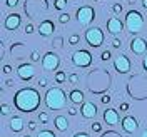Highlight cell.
<instances>
[{"label":"cell","mask_w":147,"mask_h":137,"mask_svg":"<svg viewBox=\"0 0 147 137\" xmlns=\"http://www.w3.org/2000/svg\"><path fill=\"white\" fill-rule=\"evenodd\" d=\"M13 105L20 112H34L40 107V94L34 87H24L13 95Z\"/></svg>","instance_id":"6da1fadb"},{"label":"cell","mask_w":147,"mask_h":137,"mask_svg":"<svg viewBox=\"0 0 147 137\" xmlns=\"http://www.w3.org/2000/svg\"><path fill=\"white\" fill-rule=\"evenodd\" d=\"M45 105L50 110H60L67 105V95L60 87H50L45 92Z\"/></svg>","instance_id":"7a4b0ae2"},{"label":"cell","mask_w":147,"mask_h":137,"mask_svg":"<svg viewBox=\"0 0 147 137\" xmlns=\"http://www.w3.org/2000/svg\"><path fill=\"white\" fill-rule=\"evenodd\" d=\"M125 25L127 30L130 34H139L142 28H144V17L139 10H129L127 15H125Z\"/></svg>","instance_id":"3957f363"},{"label":"cell","mask_w":147,"mask_h":137,"mask_svg":"<svg viewBox=\"0 0 147 137\" xmlns=\"http://www.w3.org/2000/svg\"><path fill=\"white\" fill-rule=\"evenodd\" d=\"M85 40H87V44L90 47H94V49L100 47L102 44H104V40H105L102 28H99V27L87 28V30H85Z\"/></svg>","instance_id":"277c9868"},{"label":"cell","mask_w":147,"mask_h":137,"mask_svg":"<svg viewBox=\"0 0 147 137\" xmlns=\"http://www.w3.org/2000/svg\"><path fill=\"white\" fill-rule=\"evenodd\" d=\"M75 17H77V22L80 25H89L92 20L95 18V10L92 9V7H89V5H84L80 9H77Z\"/></svg>","instance_id":"5b68a950"},{"label":"cell","mask_w":147,"mask_h":137,"mask_svg":"<svg viewBox=\"0 0 147 137\" xmlns=\"http://www.w3.org/2000/svg\"><path fill=\"white\" fill-rule=\"evenodd\" d=\"M72 64L75 67H80V69H85L92 64V54L87 52V50H77L75 54L72 55Z\"/></svg>","instance_id":"8992f818"},{"label":"cell","mask_w":147,"mask_h":137,"mask_svg":"<svg viewBox=\"0 0 147 137\" xmlns=\"http://www.w3.org/2000/svg\"><path fill=\"white\" fill-rule=\"evenodd\" d=\"M59 65H60V57L55 54V52H47L42 57V67H44V70H47V72H52V70L57 72Z\"/></svg>","instance_id":"52a82bcc"},{"label":"cell","mask_w":147,"mask_h":137,"mask_svg":"<svg viewBox=\"0 0 147 137\" xmlns=\"http://www.w3.org/2000/svg\"><path fill=\"white\" fill-rule=\"evenodd\" d=\"M130 67H132V64H130V60H129L127 55H117L115 59H114V69L117 70L119 74H127L130 72Z\"/></svg>","instance_id":"ba28073f"},{"label":"cell","mask_w":147,"mask_h":137,"mask_svg":"<svg viewBox=\"0 0 147 137\" xmlns=\"http://www.w3.org/2000/svg\"><path fill=\"white\" fill-rule=\"evenodd\" d=\"M17 74L24 82H30L35 77V69H34L32 64H20L17 69Z\"/></svg>","instance_id":"9c48e42d"},{"label":"cell","mask_w":147,"mask_h":137,"mask_svg":"<svg viewBox=\"0 0 147 137\" xmlns=\"http://www.w3.org/2000/svg\"><path fill=\"white\" fill-rule=\"evenodd\" d=\"M120 126H122V130L124 132H127V134H134L136 130L139 129V122L136 117H132V115H125L122 122H120Z\"/></svg>","instance_id":"30bf717a"},{"label":"cell","mask_w":147,"mask_h":137,"mask_svg":"<svg viewBox=\"0 0 147 137\" xmlns=\"http://www.w3.org/2000/svg\"><path fill=\"white\" fill-rule=\"evenodd\" d=\"M130 50H132L134 54H137V55H142L147 50V40L142 38V37L132 38V42H130Z\"/></svg>","instance_id":"8fae6325"},{"label":"cell","mask_w":147,"mask_h":137,"mask_svg":"<svg viewBox=\"0 0 147 137\" xmlns=\"http://www.w3.org/2000/svg\"><path fill=\"white\" fill-rule=\"evenodd\" d=\"M104 122H105L107 126H115V124L122 122V120H120V115H119V110L109 107V109L104 112Z\"/></svg>","instance_id":"7c38bea8"},{"label":"cell","mask_w":147,"mask_h":137,"mask_svg":"<svg viewBox=\"0 0 147 137\" xmlns=\"http://www.w3.org/2000/svg\"><path fill=\"white\" fill-rule=\"evenodd\" d=\"M80 114L84 119H94L97 115V105L94 102H84L80 107Z\"/></svg>","instance_id":"4fadbf2b"},{"label":"cell","mask_w":147,"mask_h":137,"mask_svg":"<svg viewBox=\"0 0 147 137\" xmlns=\"http://www.w3.org/2000/svg\"><path fill=\"white\" fill-rule=\"evenodd\" d=\"M22 24V15L20 13H10L5 18V28L7 30H17Z\"/></svg>","instance_id":"5bb4252c"},{"label":"cell","mask_w":147,"mask_h":137,"mask_svg":"<svg viewBox=\"0 0 147 137\" xmlns=\"http://www.w3.org/2000/svg\"><path fill=\"white\" fill-rule=\"evenodd\" d=\"M107 30H109L112 35H119L120 32L124 30V24L117 17H110L107 20Z\"/></svg>","instance_id":"9a60e30c"},{"label":"cell","mask_w":147,"mask_h":137,"mask_svg":"<svg viewBox=\"0 0 147 137\" xmlns=\"http://www.w3.org/2000/svg\"><path fill=\"white\" fill-rule=\"evenodd\" d=\"M55 30V24L52 22V20H42L40 22V25H38V34L42 37H50L52 34H54Z\"/></svg>","instance_id":"2e32d148"},{"label":"cell","mask_w":147,"mask_h":137,"mask_svg":"<svg viewBox=\"0 0 147 137\" xmlns=\"http://www.w3.org/2000/svg\"><path fill=\"white\" fill-rule=\"evenodd\" d=\"M9 127L12 132H22L24 130V119L22 117H18V115H13V117H10L9 120Z\"/></svg>","instance_id":"e0dca14e"},{"label":"cell","mask_w":147,"mask_h":137,"mask_svg":"<svg viewBox=\"0 0 147 137\" xmlns=\"http://www.w3.org/2000/svg\"><path fill=\"white\" fill-rule=\"evenodd\" d=\"M54 124H55V129L60 130V132H65V130L69 129V120L65 119L64 115H57L55 120H54Z\"/></svg>","instance_id":"ac0fdd59"},{"label":"cell","mask_w":147,"mask_h":137,"mask_svg":"<svg viewBox=\"0 0 147 137\" xmlns=\"http://www.w3.org/2000/svg\"><path fill=\"white\" fill-rule=\"evenodd\" d=\"M70 101H72L74 104H84V92L74 89V90L70 92Z\"/></svg>","instance_id":"d6986e66"},{"label":"cell","mask_w":147,"mask_h":137,"mask_svg":"<svg viewBox=\"0 0 147 137\" xmlns=\"http://www.w3.org/2000/svg\"><path fill=\"white\" fill-rule=\"evenodd\" d=\"M65 80H67V74H65L64 70H57V72H55V82L64 84Z\"/></svg>","instance_id":"ffe728a7"},{"label":"cell","mask_w":147,"mask_h":137,"mask_svg":"<svg viewBox=\"0 0 147 137\" xmlns=\"http://www.w3.org/2000/svg\"><path fill=\"white\" fill-rule=\"evenodd\" d=\"M67 5H69V3H67V0H55V2H54V9L55 10H60V12H62Z\"/></svg>","instance_id":"44dd1931"},{"label":"cell","mask_w":147,"mask_h":137,"mask_svg":"<svg viewBox=\"0 0 147 137\" xmlns=\"http://www.w3.org/2000/svg\"><path fill=\"white\" fill-rule=\"evenodd\" d=\"M80 42V37L77 35V34H72V35L69 37V45H77Z\"/></svg>","instance_id":"7402d4cb"},{"label":"cell","mask_w":147,"mask_h":137,"mask_svg":"<svg viewBox=\"0 0 147 137\" xmlns=\"http://www.w3.org/2000/svg\"><path fill=\"white\" fill-rule=\"evenodd\" d=\"M37 137H57V136H55L54 130H40L37 134Z\"/></svg>","instance_id":"603a6c76"},{"label":"cell","mask_w":147,"mask_h":137,"mask_svg":"<svg viewBox=\"0 0 147 137\" xmlns=\"http://www.w3.org/2000/svg\"><path fill=\"white\" fill-rule=\"evenodd\" d=\"M30 60H32V62H38V60H42L40 52H38V50H32V52H30Z\"/></svg>","instance_id":"cb8c5ba5"},{"label":"cell","mask_w":147,"mask_h":137,"mask_svg":"<svg viewBox=\"0 0 147 137\" xmlns=\"http://www.w3.org/2000/svg\"><path fill=\"white\" fill-rule=\"evenodd\" d=\"M38 122L40 124H49V114L47 112H38Z\"/></svg>","instance_id":"d4e9b609"},{"label":"cell","mask_w":147,"mask_h":137,"mask_svg":"<svg viewBox=\"0 0 147 137\" xmlns=\"http://www.w3.org/2000/svg\"><path fill=\"white\" fill-rule=\"evenodd\" d=\"M69 20H70V15H69V13H65V12L59 15V22H60L62 25H64V24H69Z\"/></svg>","instance_id":"484cf974"},{"label":"cell","mask_w":147,"mask_h":137,"mask_svg":"<svg viewBox=\"0 0 147 137\" xmlns=\"http://www.w3.org/2000/svg\"><path fill=\"white\" fill-rule=\"evenodd\" d=\"M10 110H12V109H10L9 104H2V115H9Z\"/></svg>","instance_id":"4316f807"},{"label":"cell","mask_w":147,"mask_h":137,"mask_svg":"<svg viewBox=\"0 0 147 137\" xmlns=\"http://www.w3.org/2000/svg\"><path fill=\"white\" fill-rule=\"evenodd\" d=\"M100 130H102L100 122H94V124H92V132H100Z\"/></svg>","instance_id":"83f0119b"},{"label":"cell","mask_w":147,"mask_h":137,"mask_svg":"<svg viewBox=\"0 0 147 137\" xmlns=\"http://www.w3.org/2000/svg\"><path fill=\"white\" fill-rule=\"evenodd\" d=\"M69 82L72 84V85L74 84H77L79 82V75H77V74H70V75H69Z\"/></svg>","instance_id":"f1b7e54d"},{"label":"cell","mask_w":147,"mask_h":137,"mask_svg":"<svg viewBox=\"0 0 147 137\" xmlns=\"http://www.w3.org/2000/svg\"><path fill=\"white\" fill-rule=\"evenodd\" d=\"M27 124H28V126H27L28 130H32V132H34V130L37 129V126H38V124H37V120H28Z\"/></svg>","instance_id":"f546056e"},{"label":"cell","mask_w":147,"mask_h":137,"mask_svg":"<svg viewBox=\"0 0 147 137\" xmlns=\"http://www.w3.org/2000/svg\"><path fill=\"white\" fill-rule=\"evenodd\" d=\"M100 59H102V62L109 60V59H110V52H109V50H104V52L100 54Z\"/></svg>","instance_id":"4dcf8cb0"},{"label":"cell","mask_w":147,"mask_h":137,"mask_svg":"<svg viewBox=\"0 0 147 137\" xmlns=\"http://www.w3.org/2000/svg\"><path fill=\"white\" fill-rule=\"evenodd\" d=\"M5 5H7V7H17L18 0H5Z\"/></svg>","instance_id":"1f68e13d"},{"label":"cell","mask_w":147,"mask_h":137,"mask_svg":"<svg viewBox=\"0 0 147 137\" xmlns=\"http://www.w3.org/2000/svg\"><path fill=\"white\" fill-rule=\"evenodd\" d=\"M47 79L45 77H40V79H38V87H42V89H44V87H47Z\"/></svg>","instance_id":"d6a6232c"},{"label":"cell","mask_w":147,"mask_h":137,"mask_svg":"<svg viewBox=\"0 0 147 137\" xmlns=\"http://www.w3.org/2000/svg\"><path fill=\"white\" fill-rule=\"evenodd\" d=\"M112 10H114V13H117V15H119L120 12H122V5H120V3H115V5L112 7Z\"/></svg>","instance_id":"836d02e7"},{"label":"cell","mask_w":147,"mask_h":137,"mask_svg":"<svg viewBox=\"0 0 147 137\" xmlns=\"http://www.w3.org/2000/svg\"><path fill=\"white\" fill-rule=\"evenodd\" d=\"M34 30H35V28H34L32 24H27V25H25V34H34Z\"/></svg>","instance_id":"e575fe53"},{"label":"cell","mask_w":147,"mask_h":137,"mask_svg":"<svg viewBox=\"0 0 147 137\" xmlns=\"http://www.w3.org/2000/svg\"><path fill=\"white\" fill-rule=\"evenodd\" d=\"M120 45H122V42H120L119 38H114V40H112V47H114V49H119Z\"/></svg>","instance_id":"d590c367"},{"label":"cell","mask_w":147,"mask_h":137,"mask_svg":"<svg viewBox=\"0 0 147 137\" xmlns=\"http://www.w3.org/2000/svg\"><path fill=\"white\" fill-rule=\"evenodd\" d=\"M100 102H102V104H109V102H110V95H102Z\"/></svg>","instance_id":"8d00e7d4"},{"label":"cell","mask_w":147,"mask_h":137,"mask_svg":"<svg viewBox=\"0 0 147 137\" xmlns=\"http://www.w3.org/2000/svg\"><path fill=\"white\" fill-rule=\"evenodd\" d=\"M72 137H90V136H89L87 132H75Z\"/></svg>","instance_id":"74e56055"},{"label":"cell","mask_w":147,"mask_h":137,"mask_svg":"<svg viewBox=\"0 0 147 137\" xmlns=\"http://www.w3.org/2000/svg\"><path fill=\"white\" fill-rule=\"evenodd\" d=\"M119 110H122V112H127V110H129V104H125V102H124V104H120Z\"/></svg>","instance_id":"f35d334b"},{"label":"cell","mask_w":147,"mask_h":137,"mask_svg":"<svg viewBox=\"0 0 147 137\" xmlns=\"http://www.w3.org/2000/svg\"><path fill=\"white\" fill-rule=\"evenodd\" d=\"M2 72L3 74H10L12 72V67H10V65H3V70H2Z\"/></svg>","instance_id":"ab89813d"},{"label":"cell","mask_w":147,"mask_h":137,"mask_svg":"<svg viewBox=\"0 0 147 137\" xmlns=\"http://www.w3.org/2000/svg\"><path fill=\"white\" fill-rule=\"evenodd\" d=\"M5 85H7V87H13V85H15V82H13L12 79H7V80H5Z\"/></svg>","instance_id":"60d3db41"},{"label":"cell","mask_w":147,"mask_h":137,"mask_svg":"<svg viewBox=\"0 0 147 137\" xmlns=\"http://www.w3.org/2000/svg\"><path fill=\"white\" fill-rule=\"evenodd\" d=\"M69 115H77V109L75 107H70L69 109Z\"/></svg>","instance_id":"b9f144b4"},{"label":"cell","mask_w":147,"mask_h":137,"mask_svg":"<svg viewBox=\"0 0 147 137\" xmlns=\"http://www.w3.org/2000/svg\"><path fill=\"white\" fill-rule=\"evenodd\" d=\"M142 67H144V70H147V55L144 57V60H142Z\"/></svg>","instance_id":"7bdbcfd3"},{"label":"cell","mask_w":147,"mask_h":137,"mask_svg":"<svg viewBox=\"0 0 147 137\" xmlns=\"http://www.w3.org/2000/svg\"><path fill=\"white\" fill-rule=\"evenodd\" d=\"M55 47H57V49H59V47H60V38H57V40H55V44H54Z\"/></svg>","instance_id":"ee69618b"},{"label":"cell","mask_w":147,"mask_h":137,"mask_svg":"<svg viewBox=\"0 0 147 137\" xmlns=\"http://www.w3.org/2000/svg\"><path fill=\"white\" fill-rule=\"evenodd\" d=\"M140 5H142V7L147 10V0H142V3H140Z\"/></svg>","instance_id":"f6af8a7d"},{"label":"cell","mask_w":147,"mask_h":137,"mask_svg":"<svg viewBox=\"0 0 147 137\" xmlns=\"http://www.w3.org/2000/svg\"><path fill=\"white\" fill-rule=\"evenodd\" d=\"M140 137H147V129H144V132H142V136Z\"/></svg>","instance_id":"bcb514c9"},{"label":"cell","mask_w":147,"mask_h":137,"mask_svg":"<svg viewBox=\"0 0 147 137\" xmlns=\"http://www.w3.org/2000/svg\"><path fill=\"white\" fill-rule=\"evenodd\" d=\"M134 2H136V0H129V3H134Z\"/></svg>","instance_id":"7dc6e473"},{"label":"cell","mask_w":147,"mask_h":137,"mask_svg":"<svg viewBox=\"0 0 147 137\" xmlns=\"http://www.w3.org/2000/svg\"><path fill=\"white\" fill-rule=\"evenodd\" d=\"M92 2H99V0H92Z\"/></svg>","instance_id":"c3c4849f"},{"label":"cell","mask_w":147,"mask_h":137,"mask_svg":"<svg viewBox=\"0 0 147 137\" xmlns=\"http://www.w3.org/2000/svg\"><path fill=\"white\" fill-rule=\"evenodd\" d=\"M24 137H30V136H24Z\"/></svg>","instance_id":"681fc988"}]
</instances>
